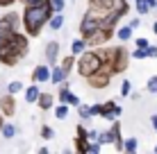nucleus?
Here are the masks:
<instances>
[{
	"label": "nucleus",
	"instance_id": "1",
	"mask_svg": "<svg viewBox=\"0 0 157 154\" xmlns=\"http://www.w3.org/2000/svg\"><path fill=\"white\" fill-rule=\"evenodd\" d=\"M55 14L52 12V5L50 0L41 5H25V12H23V30L28 36H39L43 25L50 20V16Z\"/></svg>",
	"mask_w": 157,
	"mask_h": 154
},
{
	"label": "nucleus",
	"instance_id": "2",
	"mask_svg": "<svg viewBox=\"0 0 157 154\" xmlns=\"http://www.w3.org/2000/svg\"><path fill=\"white\" fill-rule=\"evenodd\" d=\"M86 12L96 14V16H105L107 12H114V9H121L123 14L130 12V5L125 0H86Z\"/></svg>",
	"mask_w": 157,
	"mask_h": 154
},
{
	"label": "nucleus",
	"instance_id": "3",
	"mask_svg": "<svg viewBox=\"0 0 157 154\" xmlns=\"http://www.w3.org/2000/svg\"><path fill=\"white\" fill-rule=\"evenodd\" d=\"M100 66H102V57H100V52H94V50H84L78 59V73L84 79L89 75H94Z\"/></svg>",
	"mask_w": 157,
	"mask_h": 154
},
{
	"label": "nucleus",
	"instance_id": "4",
	"mask_svg": "<svg viewBox=\"0 0 157 154\" xmlns=\"http://www.w3.org/2000/svg\"><path fill=\"white\" fill-rule=\"evenodd\" d=\"M21 25H23V18H18L14 12L2 14V16H0V41H2V39H9L12 34H16Z\"/></svg>",
	"mask_w": 157,
	"mask_h": 154
},
{
	"label": "nucleus",
	"instance_id": "5",
	"mask_svg": "<svg viewBox=\"0 0 157 154\" xmlns=\"http://www.w3.org/2000/svg\"><path fill=\"white\" fill-rule=\"evenodd\" d=\"M112 75H114V73L109 70V66H105V63H102V66L94 73V75H89V77H86V82H89V86H91V88L100 91V88H107V86H109Z\"/></svg>",
	"mask_w": 157,
	"mask_h": 154
},
{
	"label": "nucleus",
	"instance_id": "6",
	"mask_svg": "<svg viewBox=\"0 0 157 154\" xmlns=\"http://www.w3.org/2000/svg\"><path fill=\"white\" fill-rule=\"evenodd\" d=\"M112 36H114V27H105V25H100V27L96 32H91L84 41H86V48H89V45L91 48H98V45H105Z\"/></svg>",
	"mask_w": 157,
	"mask_h": 154
},
{
	"label": "nucleus",
	"instance_id": "7",
	"mask_svg": "<svg viewBox=\"0 0 157 154\" xmlns=\"http://www.w3.org/2000/svg\"><path fill=\"white\" fill-rule=\"evenodd\" d=\"M130 52L125 50L123 45H116V52H114V61H112V73L118 75V73H125L128 70V63H130Z\"/></svg>",
	"mask_w": 157,
	"mask_h": 154
},
{
	"label": "nucleus",
	"instance_id": "8",
	"mask_svg": "<svg viewBox=\"0 0 157 154\" xmlns=\"http://www.w3.org/2000/svg\"><path fill=\"white\" fill-rule=\"evenodd\" d=\"M102 25V20H100V16H96V14H91V12H86L84 14V18L80 20V36L82 39H86V36L91 34V32H96Z\"/></svg>",
	"mask_w": 157,
	"mask_h": 154
},
{
	"label": "nucleus",
	"instance_id": "9",
	"mask_svg": "<svg viewBox=\"0 0 157 154\" xmlns=\"http://www.w3.org/2000/svg\"><path fill=\"white\" fill-rule=\"evenodd\" d=\"M121 116V107L114 102V100H109V102H102L100 104V118H105V120H114Z\"/></svg>",
	"mask_w": 157,
	"mask_h": 154
},
{
	"label": "nucleus",
	"instance_id": "10",
	"mask_svg": "<svg viewBox=\"0 0 157 154\" xmlns=\"http://www.w3.org/2000/svg\"><path fill=\"white\" fill-rule=\"evenodd\" d=\"M0 113L7 116V118H12V116H16V98L12 93L2 95L0 98Z\"/></svg>",
	"mask_w": 157,
	"mask_h": 154
},
{
	"label": "nucleus",
	"instance_id": "11",
	"mask_svg": "<svg viewBox=\"0 0 157 154\" xmlns=\"http://www.w3.org/2000/svg\"><path fill=\"white\" fill-rule=\"evenodd\" d=\"M109 136H112V143L116 145L118 152H123V136H121V123L114 120V125L109 127Z\"/></svg>",
	"mask_w": 157,
	"mask_h": 154
},
{
	"label": "nucleus",
	"instance_id": "12",
	"mask_svg": "<svg viewBox=\"0 0 157 154\" xmlns=\"http://www.w3.org/2000/svg\"><path fill=\"white\" fill-rule=\"evenodd\" d=\"M32 82H50V66H34L32 70Z\"/></svg>",
	"mask_w": 157,
	"mask_h": 154
},
{
	"label": "nucleus",
	"instance_id": "13",
	"mask_svg": "<svg viewBox=\"0 0 157 154\" xmlns=\"http://www.w3.org/2000/svg\"><path fill=\"white\" fill-rule=\"evenodd\" d=\"M57 59H59V43H57V41H50V43L46 45V61L55 66Z\"/></svg>",
	"mask_w": 157,
	"mask_h": 154
},
{
	"label": "nucleus",
	"instance_id": "14",
	"mask_svg": "<svg viewBox=\"0 0 157 154\" xmlns=\"http://www.w3.org/2000/svg\"><path fill=\"white\" fill-rule=\"evenodd\" d=\"M134 5H137V14H148L150 9L157 7V0H134Z\"/></svg>",
	"mask_w": 157,
	"mask_h": 154
},
{
	"label": "nucleus",
	"instance_id": "15",
	"mask_svg": "<svg viewBox=\"0 0 157 154\" xmlns=\"http://www.w3.org/2000/svg\"><path fill=\"white\" fill-rule=\"evenodd\" d=\"M52 102H55L52 93H41V95H39V100H36V104H39V109H41V111L52 109Z\"/></svg>",
	"mask_w": 157,
	"mask_h": 154
},
{
	"label": "nucleus",
	"instance_id": "16",
	"mask_svg": "<svg viewBox=\"0 0 157 154\" xmlns=\"http://www.w3.org/2000/svg\"><path fill=\"white\" fill-rule=\"evenodd\" d=\"M66 77H68V73L64 70V66H52V70H50V79H52V84L64 82Z\"/></svg>",
	"mask_w": 157,
	"mask_h": 154
},
{
	"label": "nucleus",
	"instance_id": "17",
	"mask_svg": "<svg viewBox=\"0 0 157 154\" xmlns=\"http://www.w3.org/2000/svg\"><path fill=\"white\" fill-rule=\"evenodd\" d=\"M39 95H41L39 86H28V91H25V100H28L30 104H36V100H39Z\"/></svg>",
	"mask_w": 157,
	"mask_h": 154
},
{
	"label": "nucleus",
	"instance_id": "18",
	"mask_svg": "<svg viewBox=\"0 0 157 154\" xmlns=\"http://www.w3.org/2000/svg\"><path fill=\"white\" fill-rule=\"evenodd\" d=\"M84 50H86V41L84 39H75L71 43V55H82Z\"/></svg>",
	"mask_w": 157,
	"mask_h": 154
},
{
	"label": "nucleus",
	"instance_id": "19",
	"mask_svg": "<svg viewBox=\"0 0 157 154\" xmlns=\"http://www.w3.org/2000/svg\"><path fill=\"white\" fill-rule=\"evenodd\" d=\"M48 25H50V30H59V27H62V25H64V16H62V12H57L55 16H50Z\"/></svg>",
	"mask_w": 157,
	"mask_h": 154
},
{
	"label": "nucleus",
	"instance_id": "20",
	"mask_svg": "<svg viewBox=\"0 0 157 154\" xmlns=\"http://www.w3.org/2000/svg\"><path fill=\"white\" fill-rule=\"evenodd\" d=\"M116 36H118L121 41L132 39V27H130V25H123V27H118V30H116Z\"/></svg>",
	"mask_w": 157,
	"mask_h": 154
},
{
	"label": "nucleus",
	"instance_id": "21",
	"mask_svg": "<svg viewBox=\"0 0 157 154\" xmlns=\"http://www.w3.org/2000/svg\"><path fill=\"white\" fill-rule=\"evenodd\" d=\"M137 147H139L137 138H125V141H123V152L132 154V152H137Z\"/></svg>",
	"mask_w": 157,
	"mask_h": 154
},
{
	"label": "nucleus",
	"instance_id": "22",
	"mask_svg": "<svg viewBox=\"0 0 157 154\" xmlns=\"http://www.w3.org/2000/svg\"><path fill=\"white\" fill-rule=\"evenodd\" d=\"M68 116V104L66 102H62V104H57L55 107V118H59V120H64Z\"/></svg>",
	"mask_w": 157,
	"mask_h": 154
},
{
	"label": "nucleus",
	"instance_id": "23",
	"mask_svg": "<svg viewBox=\"0 0 157 154\" xmlns=\"http://www.w3.org/2000/svg\"><path fill=\"white\" fill-rule=\"evenodd\" d=\"M0 134H2L5 138H14V134H16V127H14L12 123H5V125H2V131H0Z\"/></svg>",
	"mask_w": 157,
	"mask_h": 154
},
{
	"label": "nucleus",
	"instance_id": "24",
	"mask_svg": "<svg viewBox=\"0 0 157 154\" xmlns=\"http://www.w3.org/2000/svg\"><path fill=\"white\" fill-rule=\"evenodd\" d=\"M62 66H64V70H66V73H71L75 68V55H68L66 59H62Z\"/></svg>",
	"mask_w": 157,
	"mask_h": 154
},
{
	"label": "nucleus",
	"instance_id": "25",
	"mask_svg": "<svg viewBox=\"0 0 157 154\" xmlns=\"http://www.w3.org/2000/svg\"><path fill=\"white\" fill-rule=\"evenodd\" d=\"M21 88H23V84L16 79V82H9L7 84V93H12V95H16V93H21Z\"/></svg>",
	"mask_w": 157,
	"mask_h": 154
},
{
	"label": "nucleus",
	"instance_id": "26",
	"mask_svg": "<svg viewBox=\"0 0 157 154\" xmlns=\"http://www.w3.org/2000/svg\"><path fill=\"white\" fill-rule=\"evenodd\" d=\"M68 95H71V91H68V84L62 82V88H59V102H66Z\"/></svg>",
	"mask_w": 157,
	"mask_h": 154
},
{
	"label": "nucleus",
	"instance_id": "27",
	"mask_svg": "<svg viewBox=\"0 0 157 154\" xmlns=\"http://www.w3.org/2000/svg\"><path fill=\"white\" fill-rule=\"evenodd\" d=\"M130 93H132V84H130L128 79H123V82H121V95H123V98H128Z\"/></svg>",
	"mask_w": 157,
	"mask_h": 154
},
{
	"label": "nucleus",
	"instance_id": "28",
	"mask_svg": "<svg viewBox=\"0 0 157 154\" xmlns=\"http://www.w3.org/2000/svg\"><path fill=\"white\" fill-rule=\"evenodd\" d=\"M146 88H148L150 93H157V75L148 79V84H146Z\"/></svg>",
	"mask_w": 157,
	"mask_h": 154
},
{
	"label": "nucleus",
	"instance_id": "29",
	"mask_svg": "<svg viewBox=\"0 0 157 154\" xmlns=\"http://www.w3.org/2000/svg\"><path fill=\"white\" fill-rule=\"evenodd\" d=\"M50 5H52V12H64V0H50Z\"/></svg>",
	"mask_w": 157,
	"mask_h": 154
},
{
	"label": "nucleus",
	"instance_id": "30",
	"mask_svg": "<svg viewBox=\"0 0 157 154\" xmlns=\"http://www.w3.org/2000/svg\"><path fill=\"white\" fill-rule=\"evenodd\" d=\"M132 57H134V59H146V57H148V52H146L144 48H137V50L132 52Z\"/></svg>",
	"mask_w": 157,
	"mask_h": 154
},
{
	"label": "nucleus",
	"instance_id": "31",
	"mask_svg": "<svg viewBox=\"0 0 157 154\" xmlns=\"http://www.w3.org/2000/svg\"><path fill=\"white\" fill-rule=\"evenodd\" d=\"M66 104H71V107H80V98L75 93H71V95H68V100H66Z\"/></svg>",
	"mask_w": 157,
	"mask_h": 154
},
{
	"label": "nucleus",
	"instance_id": "32",
	"mask_svg": "<svg viewBox=\"0 0 157 154\" xmlns=\"http://www.w3.org/2000/svg\"><path fill=\"white\" fill-rule=\"evenodd\" d=\"M41 138H52V129H50L48 125L41 127Z\"/></svg>",
	"mask_w": 157,
	"mask_h": 154
},
{
	"label": "nucleus",
	"instance_id": "33",
	"mask_svg": "<svg viewBox=\"0 0 157 154\" xmlns=\"http://www.w3.org/2000/svg\"><path fill=\"white\" fill-rule=\"evenodd\" d=\"M98 141H100V131H96V129L89 131V143H98Z\"/></svg>",
	"mask_w": 157,
	"mask_h": 154
},
{
	"label": "nucleus",
	"instance_id": "34",
	"mask_svg": "<svg viewBox=\"0 0 157 154\" xmlns=\"http://www.w3.org/2000/svg\"><path fill=\"white\" fill-rule=\"evenodd\" d=\"M146 52H148V57L157 59V45H148V48H146Z\"/></svg>",
	"mask_w": 157,
	"mask_h": 154
},
{
	"label": "nucleus",
	"instance_id": "35",
	"mask_svg": "<svg viewBox=\"0 0 157 154\" xmlns=\"http://www.w3.org/2000/svg\"><path fill=\"white\" fill-rule=\"evenodd\" d=\"M80 118H82V120L91 118V116H89V107H80Z\"/></svg>",
	"mask_w": 157,
	"mask_h": 154
},
{
	"label": "nucleus",
	"instance_id": "36",
	"mask_svg": "<svg viewBox=\"0 0 157 154\" xmlns=\"http://www.w3.org/2000/svg\"><path fill=\"white\" fill-rule=\"evenodd\" d=\"M89 116H100V104H94V107H89Z\"/></svg>",
	"mask_w": 157,
	"mask_h": 154
},
{
	"label": "nucleus",
	"instance_id": "37",
	"mask_svg": "<svg viewBox=\"0 0 157 154\" xmlns=\"http://www.w3.org/2000/svg\"><path fill=\"white\" fill-rule=\"evenodd\" d=\"M148 45H150V43H148V39H144V36H141V39H137V48H144V50H146Z\"/></svg>",
	"mask_w": 157,
	"mask_h": 154
},
{
	"label": "nucleus",
	"instance_id": "38",
	"mask_svg": "<svg viewBox=\"0 0 157 154\" xmlns=\"http://www.w3.org/2000/svg\"><path fill=\"white\" fill-rule=\"evenodd\" d=\"M89 152H91V154L100 152V143H89Z\"/></svg>",
	"mask_w": 157,
	"mask_h": 154
},
{
	"label": "nucleus",
	"instance_id": "39",
	"mask_svg": "<svg viewBox=\"0 0 157 154\" xmlns=\"http://www.w3.org/2000/svg\"><path fill=\"white\" fill-rule=\"evenodd\" d=\"M16 0H0V7H12Z\"/></svg>",
	"mask_w": 157,
	"mask_h": 154
},
{
	"label": "nucleus",
	"instance_id": "40",
	"mask_svg": "<svg viewBox=\"0 0 157 154\" xmlns=\"http://www.w3.org/2000/svg\"><path fill=\"white\" fill-rule=\"evenodd\" d=\"M130 27H132V30L139 27V18H132V20H130Z\"/></svg>",
	"mask_w": 157,
	"mask_h": 154
},
{
	"label": "nucleus",
	"instance_id": "41",
	"mask_svg": "<svg viewBox=\"0 0 157 154\" xmlns=\"http://www.w3.org/2000/svg\"><path fill=\"white\" fill-rule=\"evenodd\" d=\"M150 123H153V129H155V131H157V113H155V116H153V118H150Z\"/></svg>",
	"mask_w": 157,
	"mask_h": 154
},
{
	"label": "nucleus",
	"instance_id": "42",
	"mask_svg": "<svg viewBox=\"0 0 157 154\" xmlns=\"http://www.w3.org/2000/svg\"><path fill=\"white\" fill-rule=\"evenodd\" d=\"M2 125H5V120H2V113H0V131H2Z\"/></svg>",
	"mask_w": 157,
	"mask_h": 154
},
{
	"label": "nucleus",
	"instance_id": "43",
	"mask_svg": "<svg viewBox=\"0 0 157 154\" xmlns=\"http://www.w3.org/2000/svg\"><path fill=\"white\" fill-rule=\"evenodd\" d=\"M153 30H155V34H157V23H155V25H153Z\"/></svg>",
	"mask_w": 157,
	"mask_h": 154
},
{
	"label": "nucleus",
	"instance_id": "44",
	"mask_svg": "<svg viewBox=\"0 0 157 154\" xmlns=\"http://www.w3.org/2000/svg\"><path fill=\"white\" fill-rule=\"evenodd\" d=\"M155 152H157V145H155Z\"/></svg>",
	"mask_w": 157,
	"mask_h": 154
}]
</instances>
